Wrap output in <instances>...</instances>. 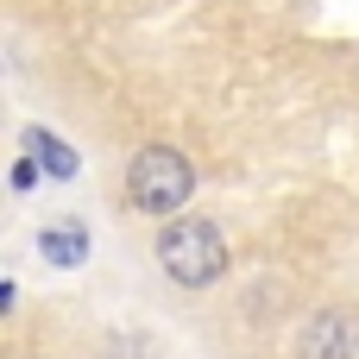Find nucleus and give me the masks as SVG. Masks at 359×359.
I'll return each instance as SVG.
<instances>
[{"mask_svg": "<svg viewBox=\"0 0 359 359\" xmlns=\"http://www.w3.org/2000/svg\"><path fill=\"white\" fill-rule=\"evenodd\" d=\"M158 265L170 271V284H183V290H208V284H221L227 278V240H221V227L215 221H170L164 233H158Z\"/></svg>", "mask_w": 359, "mask_h": 359, "instance_id": "1", "label": "nucleus"}, {"mask_svg": "<svg viewBox=\"0 0 359 359\" xmlns=\"http://www.w3.org/2000/svg\"><path fill=\"white\" fill-rule=\"evenodd\" d=\"M196 189V164L177 151V145H145L126 170V196L139 215H177Z\"/></svg>", "mask_w": 359, "mask_h": 359, "instance_id": "2", "label": "nucleus"}, {"mask_svg": "<svg viewBox=\"0 0 359 359\" xmlns=\"http://www.w3.org/2000/svg\"><path fill=\"white\" fill-rule=\"evenodd\" d=\"M297 359H359V316L316 309L297 334Z\"/></svg>", "mask_w": 359, "mask_h": 359, "instance_id": "3", "label": "nucleus"}, {"mask_svg": "<svg viewBox=\"0 0 359 359\" xmlns=\"http://www.w3.org/2000/svg\"><path fill=\"white\" fill-rule=\"evenodd\" d=\"M38 252L57 265V271H76L82 259H88V227L69 215V221H50L44 233H38Z\"/></svg>", "mask_w": 359, "mask_h": 359, "instance_id": "4", "label": "nucleus"}, {"mask_svg": "<svg viewBox=\"0 0 359 359\" xmlns=\"http://www.w3.org/2000/svg\"><path fill=\"white\" fill-rule=\"evenodd\" d=\"M25 158H38V170H44V177H57V183L82 177V158H76L57 133H44V126H25Z\"/></svg>", "mask_w": 359, "mask_h": 359, "instance_id": "5", "label": "nucleus"}, {"mask_svg": "<svg viewBox=\"0 0 359 359\" xmlns=\"http://www.w3.org/2000/svg\"><path fill=\"white\" fill-rule=\"evenodd\" d=\"M38 177H44V170H38V158H19V164H13V189H19V196H25Z\"/></svg>", "mask_w": 359, "mask_h": 359, "instance_id": "6", "label": "nucleus"}]
</instances>
